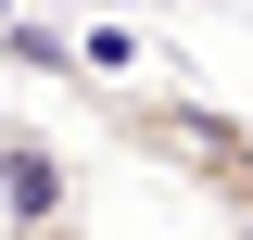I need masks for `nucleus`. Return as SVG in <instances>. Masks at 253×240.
Returning <instances> with one entry per match:
<instances>
[{
	"label": "nucleus",
	"mask_w": 253,
	"mask_h": 240,
	"mask_svg": "<svg viewBox=\"0 0 253 240\" xmlns=\"http://www.w3.org/2000/svg\"><path fill=\"white\" fill-rule=\"evenodd\" d=\"M0 51L26 63V76H76V63L51 51V26H13ZM76 101H89V126H101V139H126L139 164H165L177 190H203L228 228L253 215V114L190 101V89H101V76H76Z\"/></svg>",
	"instance_id": "obj_1"
},
{
	"label": "nucleus",
	"mask_w": 253,
	"mask_h": 240,
	"mask_svg": "<svg viewBox=\"0 0 253 240\" xmlns=\"http://www.w3.org/2000/svg\"><path fill=\"white\" fill-rule=\"evenodd\" d=\"M76 215V152L51 139V126H0V240H26V228H63Z\"/></svg>",
	"instance_id": "obj_2"
},
{
	"label": "nucleus",
	"mask_w": 253,
	"mask_h": 240,
	"mask_svg": "<svg viewBox=\"0 0 253 240\" xmlns=\"http://www.w3.org/2000/svg\"><path fill=\"white\" fill-rule=\"evenodd\" d=\"M26 240H89V228H76V215H63V228H26Z\"/></svg>",
	"instance_id": "obj_3"
},
{
	"label": "nucleus",
	"mask_w": 253,
	"mask_h": 240,
	"mask_svg": "<svg viewBox=\"0 0 253 240\" xmlns=\"http://www.w3.org/2000/svg\"><path fill=\"white\" fill-rule=\"evenodd\" d=\"M241 240H253V215H241Z\"/></svg>",
	"instance_id": "obj_4"
},
{
	"label": "nucleus",
	"mask_w": 253,
	"mask_h": 240,
	"mask_svg": "<svg viewBox=\"0 0 253 240\" xmlns=\"http://www.w3.org/2000/svg\"><path fill=\"white\" fill-rule=\"evenodd\" d=\"M0 13H13V0H0Z\"/></svg>",
	"instance_id": "obj_5"
}]
</instances>
